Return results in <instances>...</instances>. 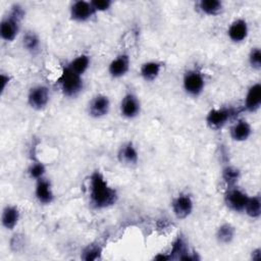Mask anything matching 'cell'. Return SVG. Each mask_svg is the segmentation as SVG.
Instances as JSON below:
<instances>
[{
	"label": "cell",
	"mask_w": 261,
	"mask_h": 261,
	"mask_svg": "<svg viewBox=\"0 0 261 261\" xmlns=\"http://www.w3.org/2000/svg\"><path fill=\"white\" fill-rule=\"evenodd\" d=\"M248 199V194L238 189L237 187L228 188L227 192L224 195L225 205L234 212H244Z\"/></svg>",
	"instance_id": "8"
},
{
	"label": "cell",
	"mask_w": 261,
	"mask_h": 261,
	"mask_svg": "<svg viewBox=\"0 0 261 261\" xmlns=\"http://www.w3.org/2000/svg\"><path fill=\"white\" fill-rule=\"evenodd\" d=\"M215 237L219 244L227 245L231 243L236 237V227L227 222L222 223L216 229Z\"/></svg>",
	"instance_id": "20"
},
{
	"label": "cell",
	"mask_w": 261,
	"mask_h": 261,
	"mask_svg": "<svg viewBox=\"0 0 261 261\" xmlns=\"http://www.w3.org/2000/svg\"><path fill=\"white\" fill-rule=\"evenodd\" d=\"M20 218V212L15 205H7L3 208L1 214V222L3 227L8 230H12L18 223Z\"/></svg>",
	"instance_id": "17"
},
{
	"label": "cell",
	"mask_w": 261,
	"mask_h": 261,
	"mask_svg": "<svg viewBox=\"0 0 261 261\" xmlns=\"http://www.w3.org/2000/svg\"><path fill=\"white\" fill-rule=\"evenodd\" d=\"M198 7L203 14L215 16L222 12L223 3L219 0H201L198 4Z\"/></svg>",
	"instance_id": "21"
},
{
	"label": "cell",
	"mask_w": 261,
	"mask_h": 261,
	"mask_svg": "<svg viewBox=\"0 0 261 261\" xmlns=\"http://www.w3.org/2000/svg\"><path fill=\"white\" fill-rule=\"evenodd\" d=\"M62 94L65 97H76L84 89L83 76L72 71L66 65L62 68L61 74L57 81Z\"/></svg>",
	"instance_id": "3"
},
{
	"label": "cell",
	"mask_w": 261,
	"mask_h": 261,
	"mask_svg": "<svg viewBox=\"0 0 261 261\" xmlns=\"http://www.w3.org/2000/svg\"><path fill=\"white\" fill-rule=\"evenodd\" d=\"M241 178V171L234 166H225L222 169V179L227 189L236 187Z\"/></svg>",
	"instance_id": "26"
},
{
	"label": "cell",
	"mask_w": 261,
	"mask_h": 261,
	"mask_svg": "<svg viewBox=\"0 0 261 261\" xmlns=\"http://www.w3.org/2000/svg\"><path fill=\"white\" fill-rule=\"evenodd\" d=\"M234 114L236 110L233 108H213L207 113L205 121L209 128L217 130L222 128Z\"/></svg>",
	"instance_id": "5"
},
{
	"label": "cell",
	"mask_w": 261,
	"mask_h": 261,
	"mask_svg": "<svg viewBox=\"0 0 261 261\" xmlns=\"http://www.w3.org/2000/svg\"><path fill=\"white\" fill-rule=\"evenodd\" d=\"M118 159L126 165H136L139 161V153L133 142L124 143L118 151Z\"/></svg>",
	"instance_id": "18"
},
{
	"label": "cell",
	"mask_w": 261,
	"mask_h": 261,
	"mask_svg": "<svg viewBox=\"0 0 261 261\" xmlns=\"http://www.w3.org/2000/svg\"><path fill=\"white\" fill-rule=\"evenodd\" d=\"M188 253H190V251H189V247H188V244H187L185 238L181 236H178L172 243L171 250L168 253L170 260L171 259L181 260V258L184 256H186Z\"/></svg>",
	"instance_id": "22"
},
{
	"label": "cell",
	"mask_w": 261,
	"mask_h": 261,
	"mask_svg": "<svg viewBox=\"0 0 261 261\" xmlns=\"http://www.w3.org/2000/svg\"><path fill=\"white\" fill-rule=\"evenodd\" d=\"M182 88L189 96H200L205 88V79L202 72L197 69H190L186 71L182 77Z\"/></svg>",
	"instance_id": "4"
},
{
	"label": "cell",
	"mask_w": 261,
	"mask_h": 261,
	"mask_svg": "<svg viewBox=\"0 0 261 261\" xmlns=\"http://www.w3.org/2000/svg\"><path fill=\"white\" fill-rule=\"evenodd\" d=\"M252 259L255 261H259L261 259V249L256 248L255 250L252 251Z\"/></svg>",
	"instance_id": "32"
},
{
	"label": "cell",
	"mask_w": 261,
	"mask_h": 261,
	"mask_svg": "<svg viewBox=\"0 0 261 261\" xmlns=\"http://www.w3.org/2000/svg\"><path fill=\"white\" fill-rule=\"evenodd\" d=\"M230 137L236 142H245L252 135V126L245 119H239L230 127Z\"/></svg>",
	"instance_id": "16"
},
{
	"label": "cell",
	"mask_w": 261,
	"mask_h": 261,
	"mask_svg": "<svg viewBox=\"0 0 261 261\" xmlns=\"http://www.w3.org/2000/svg\"><path fill=\"white\" fill-rule=\"evenodd\" d=\"M120 114L127 118V119H133L137 117L141 111V103L139 98L133 94V93H127L123 96L120 102Z\"/></svg>",
	"instance_id": "11"
},
{
	"label": "cell",
	"mask_w": 261,
	"mask_h": 261,
	"mask_svg": "<svg viewBox=\"0 0 261 261\" xmlns=\"http://www.w3.org/2000/svg\"><path fill=\"white\" fill-rule=\"evenodd\" d=\"M46 173V167L42 162H34L29 168V175L31 178H34L35 180H38L42 177H44Z\"/></svg>",
	"instance_id": "28"
},
{
	"label": "cell",
	"mask_w": 261,
	"mask_h": 261,
	"mask_svg": "<svg viewBox=\"0 0 261 261\" xmlns=\"http://www.w3.org/2000/svg\"><path fill=\"white\" fill-rule=\"evenodd\" d=\"M161 69H162V63L154 60L147 61L141 65L140 74L144 81L153 82L159 76Z\"/></svg>",
	"instance_id": "19"
},
{
	"label": "cell",
	"mask_w": 261,
	"mask_h": 261,
	"mask_svg": "<svg viewBox=\"0 0 261 261\" xmlns=\"http://www.w3.org/2000/svg\"><path fill=\"white\" fill-rule=\"evenodd\" d=\"M102 248L98 245H89L83 251L82 259L86 261H95L101 258Z\"/></svg>",
	"instance_id": "27"
},
{
	"label": "cell",
	"mask_w": 261,
	"mask_h": 261,
	"mask_svg": "<svg viewBox=\"0 0 261 261\" xmlns=\"http://www.w3.org/2000/svg\"><path fill=\"white\" fill-rule=\"evenodd\" d=\"M110 110V100L104 94H98L93 97L88 106V113L94 118H101L108 114Z\"/></svg>",
	"instance_id": "10"
},
{
	"label": "cell",
	"mask_w": 261,
	"mask_h": 261,
	"mask_svg": "<svg viewBox=\"0 0 261 261\" xmlns=\"http://www.w3.org/2000/svg\"><path fill=\"white\" fill-rule=\"evenodd\" d=\"M22 46L27 51L31 53L38 52L40 48L39 36L33 31H27L22 37Z\"/></svg>",
	"instance_id": "25"
},
{
	"label": "cell",
	"mask_w": 261,
	"mask_h": 261,
	"mask_svg": "<svg viewBox=\"0 0 261 261\" xmlns=\"http://www.w3.org/2000/svg\"><path fill=\"white\" fill-rule=\"evenodd\" d=\"M90 57L86 54H81L79 56H76L75 58H73L66 66L68 68H70L72 71H74L75 73L83 75L89 68L90 66Z\"/></svg>",
	"instance_id": "23"
},
{
	"label": "cell",
	"mask_w": 261,
	"mask_h": 261,
	"mask_svg": "<svg viewBox=\"0 0 261 261\" xmlns=\"http://www.w3.org/2000/svg\"><path fill=\"white\" fill-rule=\"evenodd\" d=\"M10 81H11V76L10 75L4 74V73H2L0 75V94L1 95L5 92V90H6L7 86L9 85Z\"/></svg>",
	"instance_id": "31"
},
{
	"label": "cell",
	"mask_w": 261,
	"mask_h": 261,
	"mask_svg": "<svg viewBox=\"0 0 261 261\" xmlns=\"http://www.w3.org/2000/svg\"><path fill=\"white\" fill-rule=\"evenodd\" d=\"M261 105V84L256 83L249 87L245 102H244V109L249 112H256Z\"/></svg>",
	"instance_id": "15"
},
{
	"label": "cell",
	"mask_w": 261,
	"mask_h": 261,
	"mask_svg": "<svg viewBox=\"0 0 261 261\" xmlns=\"http://www.w3.org/2000/svg\"><path fill=\"white\" fill-rule=\"evenodd\" d=\"M130 65L129 56L127 54H119L108 65V73L113 79H120L124 76Z\"/></svg>",
	"instance_id": "13"
},
{
	"label": "cell",
	"mask_w": 261,
	"mask_h": 261,
	"mask_svg": "<svg viewBox=\"0 0 261 261\" xmlns=\"http://www.w3.org/2000/svg\"><path fill=\"white\" fill-rule=\"evenodd\" d=\"M50 100V92L46 86L38 85L33 87L28 94V103L35 110L44 109Z\"/></svg>",
	"instance_id": "7"
},
{
	"label": "cell",
	"mask_w": 261,
	"mask_h": 261,
	"mask_svg": "<svg viewBox=\"0 0 261 261\" xmlns=\"http://www.w3.org/2000/svg\"><path fill=\"white\" fill-rule=\"evenodd\" d=\"M244 212L252 219H258L261 215V199L259 195L249 197Z\"/></svg>",
	"instance_id": "24"
},
{
	"label": "cell",
	"mask_w": 261,
	"mask_h": 261,
	"mask_svg": "<svg viewBox=\"0 0 261 261\" xmlns=\"http://www.w3.org/2000/svg\"><path fill=\"white\" fill-rule=\"evenodd\" d=\"M249 34L248 23L244 18H238L233 20L227 30V36L233 43H242L245 41Z\"/></svg>",
	"instance_id": "14"
},
{
	"label": "cell",
	"mask_w": 261,
	"mask_h": 261,
	"mask_svg": "<svg viewBox=\"0 0 261 261\" xmlns=\"http://www.w3.org/2000/svg\"><path fill=\"white\" fill-rule=\"evenodd\" d=\"M248 60L253 69L260 70V68H261V50L259 47H254L251 49L249 56H248Z\"/></svg>",
	"instance_id": "29"
},
{
	"label": "cell",
	"mask_w": 261,
	"mask_h": 261,
	"mask_svg": "<svg viewBox=\"0 0 261 261\" xmlns=\"http://www.w3.org/2000/svg\"><path fill=\"white\" fill-rule=\"evenodd\" d=\"M155 260H159V261H167V260H170V257H169V254H158L154 257Z\"/></svg>",
	"instance_id": "33"
},
{
	"label": "cell",
	"mask_w": 261,
	"mask_h": 261,
	"mask_svg": "<svg viewBox=\"0 0 261 261\" xmlns=\"http://www.w3.org/2000/svg\"><path fill=\"white\" fill-rule=\"evenodd\" d=\"M91 4L94 10L97 12H105L109 10L112 6V1L110 0H92Z\"/></svg>",
	"instance_id": "30"
},
{
	"label": "cell",
	"mask_w": 261,
	"mask_h": 261,
	"mask_svg": "<svg viewBox=\"0 0 261 261\" xmlns=\"http://www.w3.org/2000/svg\"><path fill=\"white\" fill-rule=\"evenodd\" d=\"M95 14L96 11L92 6L91 1L77 0L74 1L69 8L70 18L76 22H86L90 20Z\"/></svg>",
	"instance_id": "6"
},
{
	"label": "cell",
	"mask_w": 261,
	"mask_h": 261,
	"mask_svg": "<svg viewBox=\"0 0 261 261\" xmlns=\"http://www.w3.org/2000/svg\"><path fill=\"white\" fill-rule=\"evenodd\" d=\"M24 10L20 7L13 6L10 8L8 15L0 23V36L6 42H12L17 37L20 30V22L24 17Z\"/></svg>",
	"instance_id": "2"
},
{
	"label": "cell",
	"mask_w": 261,
	"mask_h": 261,
	"mask_svg": "<svg viewBox=\"0 0 261 261\" xmlns=\"http://www.w3.org/2000/svg\"><path fill=\"white\" fill-rule=\"evenodd\" d=\"M171 208L176 218L185 219L192 214L194 201L189 194H179L172 200Z\"/></svg>",
	"instance_id": "9"
},
{
	"label": "cell",
	"mask_w": 261,
	"mask_h": 261,
	"mask_svg": "<svg viewBox=\"0 0 261 261\" xmlns=\"http://www.w3.org/2000/svg\"><path fill=\"white\" fill-rule=\"evenodd\" d=\"M89 198L92 207L101 210L113 206L118 200V194L104 175L99 170H95L90 176Z\"/></svg>",
	"instance_id": "1"
},
{
	"label": "cell",
	"mask_w": 261,
	"mask_h": 261,
	"mask_svg": "<svg viewBox=\"0 0 261 261\" xmlns=\"http://www.w3.org/2000/svg\"><path fill=\"white\" fill-rule=\"evenodd\" d=\"M35 196L39 203L43 205H49L54 201V193L51 182L45 176L36 180Z\"/></svg>",
	"instance_id": "12"
}]
</instances>
